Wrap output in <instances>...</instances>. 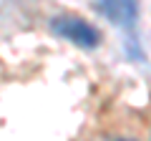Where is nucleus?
<instances>
[{"instance_id":"nucleus-1","label":"nucleus","mask_w":151,"mask_h":141,"mask_svg":"<svg viewBox=\"0 0 151 141\" xmlns=\"http://www.w3.org/2000/svg\"><path fill=\"white\" fill-rule=\"evenodd\" d=\"M50 33L58 38L68 40V43L78 45L83 50H93L101 45V33L96 25H91L88 20H83L81 15H55L48 23Z\"/></svg>"},{"instance_id":"nucleus-3","label":"nucleus","mask_w":151,"mask_h":141,"mask_svg":"<svg viewBox=\"0 0 151 141\" xmlns=\"http://www.w3.org/2000/svg\"><path fill=\"white\" fill-rule=\"evenodd\" d=\"M119 141H129V139H119Z\"/></svg>"},{"instance_id":"nucleus-2","label":"nucleus","mask_w":151,"mask_h":141,"mask_svg":"<svg viewBox=\"0 0 151 141\" xmlns=\"http://www.w3.org/2000/svg\"><path fill=\"white\" fill-rule=\"evenodd\" d=\"M98 13L119 28H131L139 18V0H98Z\"/></svg>"}]
</instances>
